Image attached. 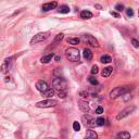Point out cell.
Returning a JSON list of instances; mask_svg holds the SVG:
<instances>
[{"mask_svg": "<svg viewBox=\"0 0 139 139\" xmlns=\"http://www.w3.org/2000/svg\"><path fill=\"white\" fill-rule=\"evenodd\" d=\"M77 103H78L79 109L82 110L83 112H85V113H88V112H89L90 107H89V104H88V102H87V101H84V100H78Z\"/></svg>", "mask_w": 139, "mask_h": 139, "instance_id": "cell-10", "label": "cell"}, {"mask_svg": "<svg viewBox=\"0 0 139 139\" xmlns=\"http://www.w3.org/2000/svg\"><path fill=\"white\" fill-rule=\"evenodd\" d=\"M42 94H43V96H46V97H48V98H50V97H52L54 94V91H53V89H49L46 92H43Z\"/></svg>", "mask_w": 139, "mask_h": 139, "instance_id": "cell-23", "label": "cell"}, {"mask_svg": "<svg viewBox=\"0 0 139 139\" xmlns=\"http://www.w3.org/2000/svg\"><path fill=\"white\" fill-rule=\"evenodd\" d=\"M98 138V135L96 131H93L91 129H88L86 133V139H97Z\"/></svg>", "mask_w": 139, "mask_h": 139, "instance_id": "cell-15", "label": "cell"}, {"mask_svg": "<svg viewBox=\"0 0 139 139\" xmlns=\"http://www.w3.org/2000/svg\"><path fill=\"white\" fill-rule=\"evenodd\" d=\"M112 68H110V66H108V68H104L103 70H102V72H101V75L103 76V77H109L110 75H111V73H112Z\"/></svg>", "mask_w": 139, "mask_h": 139, "instance_id": "cell-17", "label": "cell"}, {"mask_svg": "<svg viewBox=\"0 0 139 139\" xmlns=\"http://www.w3.org/2000/svg\"><path fill=\"white\" fill-rule=\"evenodd\" d=\"M82 120H83V122H84V124L87 126H97V123H96V120H93L90 115H88V114H85V115H83V118H82Z\"/></svg>", "mask_w": 139, "mask_h": 139, "instance_id": "cell-7", "label": "cell"}, {"mask_svg": "<svg viewBox=\"0 0 139 139\" xmlns=\"http://www.w3.org/2000/svg\"><path fill=\"white\" fill-rule=\"evenodd\" d=\"M122 98H123V100L125 101V102H127L129 99H131V94H129V93H126V94H124V96H123Z\"/></svg>", "mask_w": 139, "mask_h": 139, "instance_id": "cell-31", "label": "cell"}, {"mask_svg": "<svg viewBox=\"0 0 139 139\" xmlns=\"http://www.w3.org/2000/svg\"><path fill=\"white\" fill-rule=\"evenodd\" d=\"M11 63H12V58H9V59H5V60H4V62H3V64H2V66H1L2 73H5L7 70H9Z\"/></svg>", "mask_w": 139, "mask_h": 139, "instance_id": "cell-12", "label": "cell"}, {"mask_svg": "<svg viewBox=\"0 0 139 139\" xmlns=\"http://www.w3.org/2000/svg\"><path fill=\"white\" fill-rule=\"evenodd\" d=\"M98 71H99V69H98L97 65H92V68H91V74L92 75H96L97 73H98Z\"/></svg>", "mask_w": 139, "mask_h": 139, "instance_id": "cell-26", "label": "cell"}, {"mask_svg": "<svg viewBox=\"0 0 139 139\" xmlns=\"http://www.w3.org/2000/svg\"><path fill=\"white\" fill-rule=\"evenodd\" d=\"M88 80H89V83L91 84V85H93V86H96V85H98V80L94 78V77H92V76H90L89 78H88Z\"/></svg>", "mask_w": 139, "mask_h": 139, "instance_id": "cell-25", "label": "cell"}, {"mask_svg": "<svg viewBox=\"0 0 139 139\" xmlns=\"http://www.w3.org/2000/svg\"><path fill=\"white\" fill-rule=\"evenodd\" d=\"M131 89H133V86H119L114 88L111 92H110V98L111 99H116L120 96H124V94L128 93Z\"/></svg>", "mask_w": 139, "mask_h": 139, "instance_id": "cell-1", "label": "cell"}, {"mask_svg": "<svg viewBox=\"0 0 139 139\" xmlns=\"http://www.w3.org/2000/svg\"><path fill=\"white\" fill-rule=\"evenodd\" d=\"M110 13H111V15H112V16H114V18H116V19H119V18L121 16L119 13H116V12H114V11H111Z\"/></svg>", "mask_w": 139, "mask_h": 139, "instance_id": "cell-34", "label": "cell"}, {"mask_svg": "<svg viewBox=\"0 0 139 139\" xmlns=\"http://www.w3.org/2000/svg\"><path fill=\"white\" fill-rule=\"evenodd\" d=\"M115 9H116V11L121 12V11H123V10H124V5H123L122 3H118V4L115 5Z\"/></svg>", "mask_w": 139, "mask_h": 139, "instance_id": "cell-27", "label": "cell"}, {"mask_svg": "<svg viewBox=\"0 0 139 139\" xmlns=\"http://www.w3.org/2000/svg\"><path fill=\"white\" fill-rule=\"evenodd\" d=\"M102 113H103V108H102V107H98L96 109V114H102Z\"/></svg>", "mask_w": 139, "mask_h": 139, "instance_id": "cell-33", "label": "cell"}, {"mask_svg": "<svg viewBox=\"0 0 139 139\" xmlns=\"http://www.w3.org/2000/svg\"><path fill=\"white\" fill-rule=\"evenodd\" d=\"M62 39H63V34L61 33V34H58V35H57V37H55L54 41H55V42H59V41L62 40Z\"/></svg>", "mask_w": 139, "mask_h": 139, "instance_id": "cell-29", "label": "cell"}, {"mask_svg": "<svg viewBox=\"0 0 139 139\" xmlns=\"http://www.w3.org/2000/svg\"><path fill=\"white\" fill-rule=\"evenodd\" d=\"M100 61L102 63H110V62L112 61V59H111V57H110V55H102Z\"/></svg>", "mask_w": 139, "mask_h": 139, "instance_id": "cell-20", "label": "cell"}, {"mask_svg": "<svg viewBox=\"0 0 139 139\" xmlns=\"http://www.w3.org/2000/svg\"><path fill=\"white\" fill-rule=\"evenodd\" d=\"M66 41H68L69 43H71V45H78L79 41H80V39H79V38H68Z\"/></svg>", "mask_w": 139, "mask_h": 139, "instance_id": "cell-21", "label": "cell"}, {"mask_svg": "<svg viewBox=\"0 0 139 139\" xmlns=\"http://www.w3.org/2000/svg\"><path fill=\"white\" fill-rule=\"evenodd\" d=\"M84 39L89 43L90 46H92V47H99V43H98V41H97V39L93 37L92 35H89V34H86V35H84Z\"/></svg>", "mask_w": 139, "mask_h": 139, "instance_id": "cell-8", "label": "cell"}, {"mask_svg": "<svg viewBox=\"0 0 139 139\" xmlns=\"http://www.w3.org/2000/svg\"><path fill=\"white\" fill-rule=\"evenodd\" d=\"M94 7H96V8H98V9H100V10H101V5H99V4H96Z\"/></svg>", "mask_w": 139, "mask_h": 139, "instance_id": "cell-37", "label": "cell"}, {"mask_svg": "<svg viewBox=\"0 0 139 139\" xmlns=\"http://www.w3.org/2000/svg\"><path fill=\"white\" fill-rule=\"evenodd\" d=\"M135 109H136L135 105H129V107L125 108V109L122 110V111L118 114V116H116V120H118V121H121V120H123V119L127 118L128 115H130L131 113L135 111Z\"/></svg>", "mask_w": 139, "mask_h": 139, "instance_id": "cell-5", "label": "cell"}, {"mask_svg": "<svg viewBox=\"0 0 139 139\" xmlns=\"http://www.w3.org/2000/svg\"><path fill=\"white\" fill-rule=\"evenodd\" d=\"M131 43H133V46H134L135 48H139V41H138L137 39L133 38V39H131Z\"/></svg>", "mask_w": 139, "mask_h": 139, "instance_id": "cell-30", "label": "cell"}, {"mask_svg": "<svg viewBox=\"0 0 139 139\" xmlns=\"http://www.w3.org/2000/svg\"><path fill=\"white\" fill-rule=\"evenodd\" d=\"M54 59H55V61H57V62H60V60H61V58H60V57H55V58H54Z\"/></svg>", "mask_w": 139, "mask_h": 139, "instance_id": "cell-36", "label": "cell"}, {"mask_svg": "<svg viewBox=\"0 0 139 139\" xmlns=\"http://www.w3.org/2000/svg\"><path fill=\"white\" fill-rule=\"evenodd\" d=\"M58 96H59V98H61V99H64L65 97H66V92H65V90L64 91H60Z\"/></svg>", "mask_w": 139, "mask_h": 139, "instance_id": "cell-32", "label": "cell"}, {"mask_svg": "<svg viewBox=\"0 0 139 139\" xmlns=\"http://www.w3.org/2000/svg\"><path fill=\"white\" fill-rule=\"evenodd\" d=\"M36 89L40 92H46L47 90H49V86L46 82H43V80H39V82L36 83Z\"/></svg>", "mask_w": 139, "mask_h": 139, "instance_id": "cell-9", "label": "cell"}, {"mask_svg": "<svg viewBox=\"0 0 139 139\" xmlns=\"http://www.w3.org/2000/svg\"><path fill=\"white\" fill-rule=\"evenodd\" d=\"M49 35H50L49 32H43V33H38V34H36L34 37L32 38V40H31V45H35V43H38V42H40V41L46 40V39L49 37Z\"/></svg>", "mask_w": 139, "mask_h": 139, "instance_id": "cell-6", "label": "cell"}, {"mask_svg": "<svg viewBox=\"0 0 139 139\" xmlns=\"http://www.w3.org/2000/svg\"><path fill=\"white\" fill-rule=\"evenodd\" d=\"M83 55H84V58L87 60V61H89V60H91L92 59V52L89 50V49H87V48H85L84 49V51H83Z\"/></svg>", "mask_w": 139, "mask_h": 139, "instance_id": "cell-16", "label": "cell"}, {"mask_svg": "<svg viewBox=\"0 0 139 139\" xmlns=\"http://www.w3.org/2000/svg\"><path fill=\"white\" fill-rule=\"evenodd\" d=\"M65 53H66V58L72 62H77L80 59V52L76 48H69Z\"/></svg>", "mask_w": 139, "mask_h": 139, "instance_id": "cell-2", "label": "cell"}, {"mask_svg": "<svg viewBox=\"0 0 139 139\" xmlns=\"http://www.w3.org/2000/svg\"><path fill=\"white\" fill-rule=\"evenodd\" d=\"M126 14H127V16H129V18H131L134 15V10L131 9V8H128L127 10H126Z\"/></svg>", "mask_w": 139, "mask_h": 139, "instance_id": "cell-28", "label": "cell"}, {"mask_svg": "<svg viewBox=\"0 0 139 139\" xmlns=\"http://www.w3.org/2000/svg\"><path fill=\"white\" fill-rule=\"evenodd\" d=\"M79 94H80L82 97H84V98H86V97H88V96H89L88 92H86V91H80V92H79Z\"/></svg>", "mask_w": 139, "mask_h": 139, "instance_id": "cell-35", "label": "cell"}, {"mask_svg": "<svg viewBox=\"0 0 139 139\" xmlns=\"http://www.w3.org/2000/svg\"><path fill=\"white\" fill-rule=\"evenodd\" d=\"M58 104V101L54 99H46V100H42L37 102L35 105L37 108H41V109H46V108H52L55 107Z\"/></svg>", "mask_w": 139, "mask_h": 139, "instance_id": "cell-4", "label": "cell"}, {"mask_svg": "<svg viewBox=\"0 0 139 139\" xmlns=\"http://www.w3.org/2000/svg\"><path fill=\"white\" fill-rule=\"evenodd\" d=\"M57 5H58V2L57 1H53V2H48V3H45L42 5V11H50V10H52V9H55L57 8Z\"/></svg>", "mask_w": 139, "mask_h": 139, "instance_id": "cell-11", "label": "cell"}, {"mask_svg": "<svg viewBox=\"0 0 139 139\" xmlns=\"http://www.w3.org/2000/svg\"><path fill=\"white\" fill-rule=\"evenodd\" d=\"M118 139H129L130 138V134L128 131H121V133L118 134Z\"/></svg>", "mask_w": 139, "mask_h": 139, "instance_id": "cell-18", "label": "cell"}, {"mask_svg": "<svg viewBox=\"0 0 139 139\" xmlns=\"http://www.w3.org/2000/svg\"><path fill=\"white\" fill-rule=\"evenodd\" d=\"M52 86L54 87V89L58 91H64L65 87H66V82H65L64 78L61 77H54L52 80Z\"/></svg>", "mask_w": 139, "mask_h": 139, "instance_id": "cell-3", "label": "cell"}, {"mask_svg": "<svg viewBox=\"0 0 139 139\" xmlns=\"http://www.w3.org/2000/svg\"><path fill=\"white\" fill-rule=\"evenodd\" d=\"M96 123H97V126H103L105 124V120L102 119V118H99L96 120Z\"/></svg>", "mask_w": 139, "mask_h": 139, "instance_id": "cell-22", "label": "cell"}, {"mask_svg": "<svg viewBox=\"0 0 139 139\" xmlns=\"http://www.w3.org/2000/svg\"><path fill=\"white\" fill-rule=\"evenodd\" d=\"M59 13H63V14H66V13H69L70 12V8L68 5H61L60 8H59Z\"/></svg>", "mask_w": 139, "mask_h": 139, "instance_id": "cell-19", "label": "cell"}, {"mask_svg": "<svg viewBox=\"0 0 139 139\" xmlns=\"http://www.w3.org/2000/svg\"><path fill=\"white\" fill-rule=\"evenodd\" d=\"M80 18L84 19V20H89L92 18V13L88 10H84V11L80 12Z\"/></svg>", "mask_w": 139, "mask_h": 139, "instance_id": "cell-13", "label": "cell"}, {"mask_svg": "<svg viewBox=\"0 0 139 139\" xmlns=\"http://www.w3.org/2000/svg\"><path fill=\"white\" fill-rule=\"evenodd\" d=\"M54 57V53L52 52V53H49V54H47V55H43L41 59H40V62L41 63H49L51 60H52V58Z\"/></svg>", "mask_w": 139, "mask_h": 139, "instance_id": "cell-14", "label": "cell"}, {"mask_svg": "<svg viewBox=\"0 0 139 139\" xmlns=\"http://www.w3.org/2000/svg\"><path fill=\"white\" fill-rule=\"evenodd\" d=\"M73 129L75 131H79L80 130V124L78 122H74L73 123Z\"/></svg>", "mask_w": 139, "mask_h": 139, "instance_id": "cell-24", "label": "cell"}, {"mask_svg": "<svg viewBox=\"0 0 139 139\" xmlns=\"http://www.w3.org/2000/svg\"><path fill=\"white\" fill-rule=\"evenodd\" d=\"M138 14H139V11H138Z\"/></svg>", "mask_w": 139, "mask_h": 139, "instance_id": "cell-38", "label": "cell"}]
</instances>
